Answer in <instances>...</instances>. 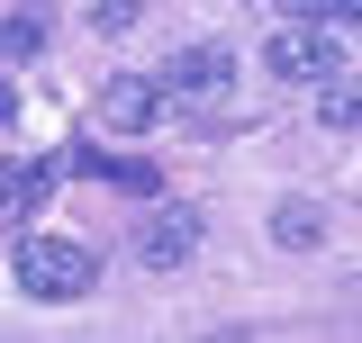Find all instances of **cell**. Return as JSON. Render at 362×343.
I'll return each instance as SVG.
<instances>
[{
	"mask_svg": "<svg viewBox=\"0 0 362 343\" xmlns=\"http://www.w3.org/2000/svg\"><path fill=\"white\" fill-rule=\"evenodd\" d=\"M154 82L173 90L181 109H209V100L235 90V54H226V45H173V64H163Z\"/></svg>",
	"mask_w": 362,
	"mask_h": 343,
	"instance_id": "3957f363",
	"label": "cell"
},
{
	"mask_svg": "<svg viewBox=\"0 0 362 343\" xmlns=\"http://www.w3.org/2000/svg\"><path fill=\"white\" fill-rule=\"evenodd\" d=\"M0 54H9V64L45 54V9H28V0H18V9H9V37H0Z\"/></svg>",
	"mask_w": 362,
	"mask_h": 343,
	"instance_id": "9c48e42d",
	"label": "cell"
},
{
	"mask_svg": "<svg viewBox=\"0 0 362 343\" xmlns=\"http://www.w3.org/2000/svg\"><path fill=\"white\" fill-rule=\"evenodd\" d=\"M136 9H145V0H90V28H100V37H127Z\"/></svg>",
	"mask_w": 362,
	"mask_h": 343,
	"instance_id": "7c38bea8",
	"label": "cell"
},
{
	"mask_svg": "<svg viewBox=\"0 0 362 343\" xmlns=\"http://www.w3.org/2000/svg\"><path fill=\"white\" fill-rule=\"evenodd\" d=\"M272 244H281V253H317V244H326V208L281 199V208H272Z\"/></svg>",
	"mask_w": 362,
	"mask_h": 343,
	"instance_id": "52a82bcc",
	"label": "cell"
},
{
	"mask_svg": "<svg viewBox=\"0 0 362 343\" xmlns=\"http://www.w3.org/2000/svg\"><path fill=\"white\" fill-rule=\"evenodd\" d=\"M263 64L272 73H281V82H326V73H335V28H317V18H299V28H281V37L263 45Z\"/></svg>",
	"mask_w": 362,
	"mask_h": 343,
	"instance_id": "277c9868",
	"label": "cell"
},
{
	"mask_svg": "<svg viewBox=\"0 0 362 343\" xmlns=\"http://www.w3.org/2000/svg\"><path fill=\"white\" fill-rule=\"evenodd\" d=\"M190 253H199V208H154L136 226V262L145 271H181Z\"/></svg>",
	"mask_w": 362,
	"mask_h": 343,
	"instance_id": "5b68a950",
	"label": "cell"
},
{
	"mask_svg": "<svg viewBox=\"0 0 362 343\" xmlns=\"http://www.w3.org/2000/svg\"><path fill=\"white\" fill-rule=\"evenodd\" d=\"M317 127H362V82L354 73H326L317 82Z\"/></svg>",
	"mask_w": 362,
	"mask_h": 343,
	"instance_id": "ba28073f",
	"label": "cell"
},
{
	"mask_svg": "<svg viewBox=\"0 0 362 343\" xmlns=\"http://www.w3.org/2000/svg\"><path fill=\"white\" fill-rule=\"evenodd\" d=\"M9 271H18V289H28V299H90L100 253H90L82 235H18Z\"/></svg>",
	"mask_w": 362,
	"mask_h": 343,
	"instance_id": "6da1fadb",
	"label": "cell"
},
{
	"mask_svg": "<svg viewBox=\"0 0 362 343\" xmlns=\"http://www.w3.org/2000/svg\"><path fill=\"white\" fill-rule=\"evenodd\" d=\"M290 18H317V28H362V0H281Z\"/></svg>",
	"mask_w": 362,
	"mask_h": 343,
	"instance_id": "8fae6325",
	"label": "cell"
},
{
	"mask_svg": "<svg viewBox=\"0 0 362 343\" xmlns=\"http://www.w3.org/2000/svg\"><path fill=\"white\" fill-rule=\"evenodd\" d=\"M54 181H64V163H54V154H28V163H9V190H0V217H9V226L28 235V226H37V208L54 199Z\"/></svg>",
	"mask_w": 362,
	"mask_h": 343,
	"instance_id": "8992f818",
	"label": "cell"
},
{
	"mask_svg": "<svg viewBox=\"0 0 362 343\" xmlns=\"http://www.w3.org/2000/svg\"><path fill=\"white\" fill-rule=\"evenodd\" d=\"M163 100H173V90L145 82V73H109V82L90 90V127L100 136H145L154 118H163Z\"/></svg>",
	"mask_w": 362,
	"mask_h": 343,
	"instance_id": "7a4b0ae2",
	"label": "cell"
},
{
	"mask_svg": "<svg viewBox=\"0 0 362 343\" xmlns=\"http://www.w3.org/2000/svg\"><path fill=\"white\" fill-rule=\"evenodd\" d=\"M109 190H127V199H154V190H163V163H145V154H109Z\"/></svg>",
	"mask_w": 362,
	"mask_h": 343,
	"instance_id": "30bf717a",
	"label": "cell"
}]
</instances>
